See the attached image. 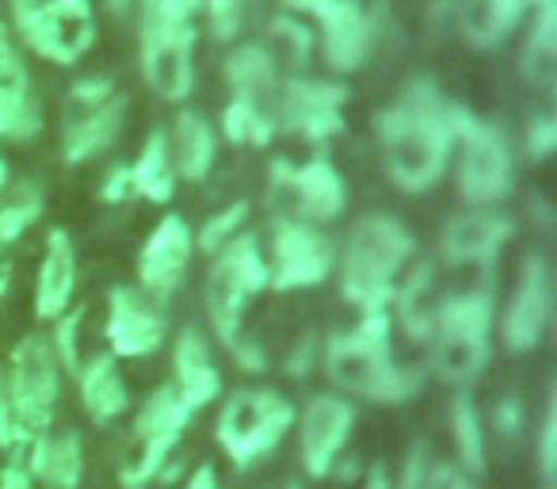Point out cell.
Here are the masks:
<instances>
[{
	"mask_svg": "<svg viewBox=\"0 0 557 489\" xmlns=\"http://www.w3.org/2000/svg\"><path fill=\"white\" fill-rule=\"evenodd\" d=\"M450 103L432 77H412L401 93L379 111L374 134H379L382 169L389 184L401 192L420 195L447 172L455 154V131H450Z\"/></svg>",
	"mask_w": 557,
	"mask_h": 489,
	"instance_id": "6da1fadb",
	"label": "cell"
},
{
	"mask_svg": "<svg viewBox=\"0 0 557 489\" xmlns=\"http://www.w3.org/2000/svg\"><path fill=\"white\" fill-rule=\"evenodd\" d=\"M325 379L336 394L367 398V402H409L424 387V371L412 364H397L389 352V318L386 314H363L348 333H336L321 349Z\"/></svg>",
	"mask_w": 557,
	"mask_h": 489,
	"instance_id": "7a4b0ae2",
	"label": "cell"
},
{
	"mask_svg": "<svg viewBox=\"0 0 557 489\" xmlns=\"http://www.w3.org/2000/svg\"><path fill=\"white\" fill-rule=\"evenodd\" d=\"M412 257H417V241L401 218L386 215V210L356 218L336 253L341 295L359 314H386L397 280Z\"/></svg>",
	"mask_w": 557,
	"mask_h": 489,
	"instance_id": "3957f363",
	"label": "cell"
},
{
	"mask_svg": "<svg viewBox=\"0 0 557 489\" xmlns=\"http://www.w3.org/2000/svg\"><path fill=\"white\" fill-rule=\"evenodd\" d=\"M263 288H268V260H263L260 241L252 233H237V237L225 241L222 249L210 253L207 288H202L207 318L222 349L237 359L240 371H263L268 367L260 344L245 337V310Z\"/></svg>",
	"mask_w": 557,
	"mask_h": 489,
	"instance_id": "277c9868",
	"label": "cell"
},
{
	"mask_svg": "<svg viewBox=\"0 0 557 489\" xmlns=\"http://www.w3.org/2000/svg\"><path fill=\"white\" fill-rule=\"evenodd\" d=\"M493 291L488 288H462L435 303L432 310V356L428 367L447 387H470L485 371L493 356Z\"/></svg>",
	"mask_w": 557,
	"mask_h": 489,
	"instance_id": "5b68a950",
	"label": "cell"
},
{
	"mask_svg": "<svg viewBox=\"0 0 557 489\" xmlns=\"http://www.w3.org/2000/svg\"><path fill=\"white\" fill-rule=\"evenodd\" d=\"M202 0H138V54L141 77L161 100L180 103L195 88V12Z\"/></svg>",
	"mask_w": 557,
	"mask_h": 489,
	"instance_id": "8992f818",
	"label": "cell"
},
{
	"mask_svg": "<svg viewBox=\"0 0 557 489\" xmlns=\"http://www.w3.org/2000/svg\"><path fill=\"white\" fill-rule=\"evenodd\" d=\"M450 131L458 154V195L470 207H500L516 192V149L500 123L478 119L462 103H450Z\"/></svg>",
	"mask_w": 557,
	"mask_h": 489,
	"instance_id": "52a82bcc",
	"label": "cell"
},
{
	"mask_svg": "<svg viewBox=\"0 0 557 489\" xmlns=\"http://www.w3.org/2000/svg\"><path fill=\"white\" fill-rule=\"evenodd\" d=\"M295 428V405L275 390H233L218 413L214 440L237 470L271 455Z\"/></svg>",
	"mask_w": 557,
	"mask_h": 489,
	"instance_id": "ba28073f",
	"label": "cell"
},
{
	"mask_svg": "<svg viewBox=\"0 0 557 489\" xmlns=\"http://www.w3.org/2000/svg\"><path fill=\"white\" fill-rule=\"evenodd\" d=\"M263 207L278 222H333L348 207V187L329 157H313L306 164L275 161L271 164Z\"/></svg>",
	"mask_w": 557,
	"mask_h": 489,
	"instance_id": "9c48e42d",
	"label": "cell"
},
{
	"mask_svg": "<svg viewBox=\"0 0 557 489\" xmlns=\"http://www.w3.org/2000/svg\"><path fill=\"white\" fill-rule=\"evenodd\" d=\"M4 382H9V402L20 436L32 440V436L50 432L58 413V394H62V364L50 349V337H24L12 349Z\"/></svg>",
	"mask_w": 557,
	"mask_h": 489,
	"instance_id": "30bf717a",
	"label": "cell"
},
{
	"mask_svg": "<svg viewBox=\"0 0 557 489\" xmlns=\"http://www.w3.org/2000/svg\"><path fill=\"white\" fill-rule=\"evenodd\" d=\"M12 27L39 58L73 65L96 42V16L88 0H9Z\"/></svg>",
	"mask_w": 557,
	"mask_h": 489,
	"instance_id": "8fae6325",
	"label": "cell"
},
{
	"mask_svg": "<svg viewBox=\"0 0 557 489\" xmlns=\"http://www.w3.org/2000/svg\"><path fill=\"white\" fill-rule=\"evenodd\" d=\"M126 119V96L103 77L73 85L62 115V154L70 164H85L115 146Z\"/></svg>",
	"mask_w": 557,
	"mask_h": 489,
	"instance_id": "7c38bea8",
	"label": "cell"
},
{
	"mask_svg": "<svg viewBox=\"0 0 557 489\" xmlns=\"http://www.w3.org/2000/svg\"><path fill=\"white\" fill-rule=\"evenodd\" d=\"M268 288L283 291H306L318 288L329 272L336 268V245L329 233H321L310 222H278L271 225L268 241Z\"/></svg>",
	"mask_w": 557,
	"mask_h": 489,
	"instance_id": "4fadbf2b",
	"label": "cell"
},
{
	"mask_svg": "<svg viewBox=\"0 0 557 489\" xmlns=\"http://www.w3.org/2000/svg\"><path fill=\"white\" fill-rule=\"evenodd\" d=\"M344 93L341 85L306 77H278L275 93L268 96V115L275 134L287 131L306 142H325L344 131Z\"/></svg>",
	"mask_w": 557,
	"mask_h": 489,
	"instance_id": "5bb4252c",
	"label": "cell"
},
{
	"mask_svg": "<svg viewBox=\"0 0 557 489\" xmlns=\"http://www.w3.org/2000/svg\"><path fill=\"white\" fill-rule=\"evenodd\" d=\"M313 20L321 24L325 62L341 73H356L379 50L389 20V0H333Z\"/></svg>",
	"mask_w": 557,
	"mask_h": 489,
	"instance_id": "9a60e30c",
	"label": "cell"
},
{
	"mask_svg": "<svg viewBox=\"0 0 557 489\" xmlns=\"http://www.w3.org/2000/svg\"><path fill=\"white\" fill-rule=\"evenodd\" d=\"M554 321V276L542 253H531L519 265V280L508 295V306L500 314V344L511 356L539 349Z\"/></svg>",
	"mask_w": 557,
	"mask_h": 489,
	"instance_id": "2e32d148",
	"label": "cell"
},
{
	"mask_svg": "<svg viewBox=\"0 0 557 489\" xmlns=\"http://www.w3.org/2000/svg\"><path fill=\"white\" fill-rule=\"evenodd\" d=\"M295 428L302 470L321 481L336 470L344 448H348L351 428H356V405L344 394H313L302 405V413H295Z\"/></svg>",
	"mask_w": 557,
	"mask_h": 489,
	"instance_id": "e0dca14e",
	"label": "cell"
},
{
	"mask_svg": "<svg viewBox=\"0 0 557 489\" xmlns=\"http://www.w3.org/2000/svg\"><path fill=\"white\" fill-rule=\"evenodd\" d=\"M516 233L511 215L496 207H470L450 215L440 230V260L450 268H488Z\"/></svg>",
	"mask_w": 557,
	"mask_h": 489,
	"instance_id": "ac0fdd59",
	"label": "cell"
},
{
	"mask_svg": "<svg viewBox=\"0 0 557 489\" xmlns=\"http://www.w3.org/2000/svg\"><path fill=\"white\" fill-rule=\"evenodd\" d=\"M191 253H195L191 225H187L180 215L161 218V225L149 233V241L138 253V291L141 295H149L161 306L169 303V298L180 291V283H184L187 265H191Z\"/></svg>",
	"mask_w": 557,
	"mask_h": 489,
	"instance_id": "d6986e66",
	"label": "cell"
},
{
	"mask_svg": "<svg viewBox=\"0 0 557 489\" xmlns=\"http://www.w3.org/2000/svg\"><path fill=\"white\" fill-rule=\"evenodd\" d=\"M108 344L111 356L141 359L164 344V306L141 295L138 288H115L108 298Z\"/></svg>",
	"mask_w": 557,
	"mask_h": 489,
	"instance_id": "ffe728a7",
	"label": "cell"
},
{
	"mask_svg": "<svg viewBox=\"0 0 557 489\" xmlns=\"http://www.w3.org/2000/svg\"><path fill=\"white\" fill-rule=\"evenodd\" d=\"M42 131V103L32 93V77L16 42L0 27V138L32 142Z\"/></svg>",
	"mask_w": 557,
	"mask_h": 489,
	"instance_id": "44dd1931",
	"label": "cell"
},
{
	"mask_svg": "<svg viewBox=\"0 0 557 489\" xmlns=\"http://www.w3.org/2000/svg\"><path fill=\"white\" fill-rule=\"evenodd\" d=\"M172 390L191 413H199L202 405H210L222 394V375L210 356V344L199 329H184L176 337V349H172Z\"/></svg>",
	"mask_w": 557,
	"mask_h": 489,
	"instance_id": "7402d4cb",
	"label": "cell"
},
{
	"mask_svg": "<svg viewBox=\"0 0 557 489\" xmlns=\"http://www.w3.org/2000/svg\"><path fill=\"white\" fill-rule=\"evenodd\" d=\"M534 0H455V32L473 50H496L531 16Z\"/></svg>",
	"mask_w": 557,
	"mask_h": 489,
	"instance_id": "603a6c76",
	"label": "cell"
},
{
	"mask_svg": "<svg viewBox=\"0 0 557 489\" xmlns=\"http://www.w3.org/2000/svg\"><path fill=\"white\" fill-rule=\"evenodd\" d=\"M73 291H77V253H73V241L65 230H50L39 280H35V318L58 321L62 314H70Z\"/></svg>",
	"mask_w": 557,
	"mask_h": 489,
	"instance_id": "cb8c5ba5",
	"label": "cell"
},
{
	"mask_svg": "<svg viewBox=\"0 0 557 489\" xmlns=\"http://www.w3.org/2000/svg\"><path fill=\"white\" fill-rule=\"evenodd\" d=\"M24 463L32 478L47 489H77L85 478V443L77 432H42L24 443Z\"/></svg>",
	"mask_w": 557,
	"mask_h": 489,
	"instance_id": "d4e9b609",
	"label": "cell"
},
{
	"mask_svg": "<svg viewBox=\"0 0 557 489\" xmlns=\"http://www.w3.org/2000/svg\"><path fill=\"white\" fill-rule=\"evenodd\" d=\"M77 387H81V405L96 425H111L131 409V390H126L119 364L111 352H96V356L81 359L77 367Z\"/></svg>",
	"mask_w": 557,
	"mask_h": 489,
	"instance_id": "484cf974",
	"label": "cell"
},
{
	"mask_svg": "<svg viewBox=\"0 0 557 489\" xmlns=\"http://www.w3.org/2000/svg\"><path fill=\"white\" fill-rule=\"evenodd\" d=\"M164 146H169L176 180H202L214 169L218 134L199 111H180L169 131H164Z\"/></svg>",
	"mask_w": 557,
	"mask_h": 489,
	"instance_id": "4316f807",
	"label": "cell"
},
{
	"mask_svg": "<svg viewBox=\"0 0 557 489\" xmlns=\"http://www.w3.org/2000/svg\"><path fill=\"white\" fill-rule=\"evenodd\" d=\"M260 47H263V54H268V62L275 65L278 77H302V70L310 65V58H313L318 39H313V32L302 24V20L271 16Z\"/></svg>",
	"mask_w": 557,
	"mask_h": 489,
	"instance_id": "83f0119b",
	"label": "cell"
},
{
	"mask_svg": "<svg viewBox=\"0 0 557 489\" xmlns=\"http://www.w3.org/2000/svg\"><path fill=\"white\" fill-rule=\"evenodd\" d=\"M222 77L230 85V96H252V100H263L275 93L278 73L275 65L268 62L260 42H240V47L230 50V58L222 62Z\"/></svg>",
	"mask_w": 557,
	"mask_h": 489,
	"instance_id": "f1b7e54d",
	"label": "cell"
},
{
	"mask_svg": "<svg viewBox=\"0 0 557 489\" xmlns=\"http://www.w3.org/2000/svg\"><path fill=\"white\" fill-rule=\"evenodd\" d=\"M191 417L195 413L180 402L176 390H172L169 382H161V387L138 405V413H134V436H141V440L180 443V436H184V428L191 425Z\"/></svg>",
	"mask_w": 557,
	"mask_h": 489,
	"instance_id": "f546056e",
	"label": "cell"
},
{
	"mask_svg": "<svg viewBox=\"0 0 557 489\" xmlns=\"http://www.w3.org/2000/svg\"><path fill=\"white\" fill-rule=\"evenodd\" d=\"M450 440H455L458 466H462L470 478H481V474H485L488 448H485V425H481V413H478V405H473L470 390H458V394L450 398Z\"/></svg>",
	"mask_w": 557,
	"mask_h": 489,
	"instance_id": "4dcf8cb0",
	"label": "cell"
},
{
	"mask_svg": "<svg viewBox=\"0 0 557 489\" xmlns=\"http://www.w3.org/2000/svg\"><path fill=\"white\" fill-rule=\"evenodd\" d=\"M131 172V192L149 203H169L172 187H176V169H172L169 146H164V131H153L141 146L138 161L126 164Z\"/></svg>",
	"mask_w": 557,
	"mask_h": 489,
	"instance_id": "1f68e13d",
	"label": "cell"
},
{
	"mask_svg": "<svg viewBox=\"0 0 557 489\" xmlns=\"http://www.w3.org/2000/svg\"><path fill=\"white\" fill-rule=\"evenodd\" d=\"M222 134L230 146H268L275 138L268 103L252 100V96H230L222 111Z\"/></svg>",
	"mask_w": 557,
	"mask_h": 489,
	"instance_id": "d6a6232c",
	"label": "cell"
},
{
	"mask_svg": "<svg viewBox=\"0 0 557 489\" xmlns=\"http://www.w3.org/2000/svg\"><path fill=\"white\" fill-rule=\"evenodd\" d=\"M39 218H42L39 184H32V180L4 184V192H0V245H16Z\"/></svg>",
	"mask_w": 557,
	"mask_h": 489,
	"instance_id": "836d02e7",
	"label": "cell"
},
{
	"mask_svg": "<svg viewBox=\"0 0 557 489\" xmlns=\"http://www.w3.org/2000/svg\"><path fill=\"white\" fill-rule=\"evenodd\" d=\"M199 9L207 12L210 32H214V39H222V42L237 39L248 24V0H202Z\"/></svg>",
	"mask_w": 557,
	"mask_h": 489,
	"instance_id": "e575fe53",
	"label": "cell"
},
{
	"mask_svg": "<svg viewBox=\"0 0 557 489\" xmlns=\"http://www.w3.org/2000/svg\"><path fill=\"white\" fill-rule=\"evenodd\" d=\"M245 210H248L245 203H233V207H225V210H218V215H210L207 225H202V230L195 233V245H199L202 253L222 249L225 241L237 237L240 222H245Z\"/></svg>",
	"mask_w": 557,
	"mask_h": 489,
	"instance_id": "d590c367",
	"label": "cell"
},
{
	"mask_svg": "<svg viewBox=\"0 0 557 489\" xmlns=\"http://www.w3.org/2000/svg\"><path fill=\"white\" fill-rule=\"evenodd\" d=\"M539 478L542 486H557V394H549L546 417L539 425Z\"/></svg>",
	"mask_w": 557,
	"mask_h": 489,
	"instance_id": "8d00e7d4",
	"label": "cell"
},
{
	"mask_svg": "<svg viewBox=\"0 0 557 489\" xmlns=\"http://www.w3.org/2000/svg\"><path fill=\"white\" fill-rule=\"evenodd\" d=\"M523 146H527V157H531V161H542V157L554 154V146H557V111L554 108H542L527 119Z\"/></svg>",
	"mask_w": 557,
	"mask_h": 489,
	"instance_id": "74e56055",
	"label": "cell"
},
{
	"mask_svg": "<svg viewBox=\"0 0 557 489\" xmlns=\"http://www.w3.org/2000/svg\"><path fill=\"white\" fill-rule=\"evenodd\" d=\"M432 448H428V440H417L409 448V455H405V463H401V478H397V486L394 489H420L424 486V478H428V470H432Z\"/></svg>",
	"mask_w": 557,
	"mask_h": 489,
	"instance_id": "f35d334b",
	"label": "cell"
},
{
	"mask_svg": "<svg viewBox=\"0 0 557 489\" xmlns=\"http://www.w3.org/2000/svg\"><path fill=\"white\" fill-rule=\"evenodd\" d=\"M519 428H523V402H519L516 394L500 398V402L493 405V432L504 436V440H516Z\"/></svg>",
	"mask_w": 557,
	"mask_h": 489,
	"instance_id": "ab89813d",
	"label": "cell"
},
{
	"mask_svg": "<svg viewBox=\"0 0 557 489\" xmlns=\"http://www.w3.org/2000/svg\"><path fill=\"white\" fill-rule=\"evenodd\" d=\"M24 436L16 428L12 417V402H9V382H4V367H0V451H20L24 448Z\"/></svg>",
	"mask_w": 557,
	"mask_h": 489,
	"instance_id": "60d3db41",
	"label": "cell"
},
{
	"mask_svg": "<svg viewBox=\"0 0 557 489\" xmlns=\"http://www.w3.org/2000/svg\"><path fill=\"white\" fill-rule=\"evenodd\" d=\"M420 489H478V486H473V478L458 463H443L440 459V463H432V470H428Z\"/></svg>",
	"mask_w": 557,
	"mask_h": 489,
	"instance_id": "b9f144b4",
	"label": "cell"
},
{
	"mask_svg": "<svg viewBox=\"0 0 557 489\" xmlns=\"http://www.w3.org/2000/svg\"><path fill=\"white\" fill-rule=\"evenodd\" d=\"M318 356H321V349H318V337H310V333H306L302 341H298L295 349L287 352V359H283V371H287L290 379H302V375L310 371L313 364H318Z\"/></svg>",
	"mask_w": 557,
	"mask_h": 489,
	"instance_id": "7bdbcfd3",
	"label": "cell"
},
{
	"mask_svg": "<svg viewBox=\"0 0 557 489\" xmlns=\"http://www.w3.org/2000/svg\"><path fill=\"white\" fill-rule=\"evenodd\" d=\"M100 195H103V199H108V203H123V199H131L134 192H131V172H126V164H123V169L111 172L108 184L100 187Z\"/></svg>",
	"mask_w": 557,
	"mask_h": 489,
	"instance_id": "ee69618b",
	"label": "cell"
},
{
	"mask_svg": "<svg viewBox=\"0 0 557 489\" xmlns=\"http://www.w3.org/2000/svg\"><path fill=\"white\" fill-rule=\"evenodd\" d=\"M184 489H218V470L214 463H199L191 470V478H187Z\"/></svg>",
	"mask_w": 557,
	"mask_h": 489,
	"instance_id": "f6af8a7d",
	"label": "cell"
},
{
	"mask_svg": "<svg viewBox=\"0 0 557 489\" xmlns=\"http://www.w3.org/2000/svg\"><path fill=\"white\" fill-rule=\"evenodd\" d=\"M367 489H394V481H389L386 463H374L371 470H367Z\"/></svg>",
	"mask_w": 557,
	"mask_h": 489,
	"instance_id": "bcb514c9",
	"label": "cell"
},
{
	"mask_svg": "<svg viewBox=\"0 0 557 489\" xmlns=\"http://www.w3.org/2000/svg\"><path fill=\"white\" fill-rule=\"evenodd\" d=\"M283 4H287V9H295V12H313V16H318V12L329 9L333 0H283Z\"/></svg>",
	"mask_w": 557,
	"mask_h": 489,
	"instance_id": "7dc6e473",
	"label": "cell"
},
{
	"mask_svg": "<svg viewBox=\"0 0 557 489\" xmlns=\"http://www.w3.org/2000/svg\"><path fill=\"white\" fill-rule=\"evenodd\" d=\"M134 4H138V0H108V4H103V9H108L115 20H131Z\"/></svg>",
	"mask_w": 557,
	"mask_h": 489,
	"instance_id": "c3c4849f",
	"label": "cell"
},
{
	"mask_svg": "<svg viewBox=\"0 0 557 489\" xmlns=\"http://www.w3.org/2000/svg\"><path fill=\"white\" fill-rule=\"evenodd\" d=\"M4 184H9V161L0 157V192H4Z\"/></svg>",
	"mask_w": 557,
	"mask_h": 489,
	"instance_id": "681fc988",
	"label": "cell"
},
{
	"mask_svg": "<svg viewBox=\"0 0 557 489\" xmlns=\"http://www.w3.org/2000/svg\"><path fill=\"white\" fill-rule=\"evenodd\" d=\"M0 288H4V268H0Z\"/></svg>",
	"mask_w": 557,
	"mask_h": 489,
	"instance_id": "f907efd6",
	"label": "cell"
},
{
	"mask_svg": "<svg viewBox=\"0 0 557 489\" xmlns=\"http://www.w3.org/2000/svg\"><path fill=\"white\" fill-rule=\"evenodd\" d=\"M287 489H302V486H298V481H290V486Z\"/></svg>",
	"mask_w": 557,
	"mask_h": 489,
	"instance_id": "816d5d0a",
	"label": "cell"
},
{
	"mask_svg": "<svg viewBox=\"0 0 557 489\" xmlns=\"http://www.w3.org/2000/svg\"><path fill=\"white\" fill-rule=\"evenodd\" d=\"M539 489H554V486H539Z\"/></svg>",
	"mask_w": 557,
	"mask_h": 489,
	"instance_id": "f5cc1de1",
	"label": "cell"
}]
</instances>
